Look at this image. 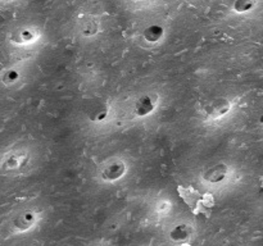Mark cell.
Here are the masks:
<instances>
[{"label": "cell", "instance_id": "cell-1", "mask_svg": "<svg viewBox=\"0 0 263 246\" xmlns=\"http://www.w3.org/2000/svg\"><path fill=\"white\" fill-rule=\"evenodd\" d=\"M125 171H126L125 164L122 162H115V163H112L108 167H105L102 176L105 181H115V179L121 178L124 176Z\"/></svg>", "mask_w": 263, "mask_h": 246}, {"label": "cell", "instance_id": "cell-13", "mask_svg": "<svg viewBox=\"0 0 263 246\" xmlns=\"http://www.w3.org/2000/svg\"><path fill=\"white\" fill-rule=\"evenodd\" d=\"M184 246H190V245H184Z\"/></svg>", "mask_w": 263, "mask_h": 246}, {"label": "cell", "instance_id": "cell-2", "mask_svg": "<svg viewBox=\"0 0 263 246\" xmlns=\"http://www.w3.org/2000/svg\"><path fill=\"white\" fill-rule=\"evenodd\" d=\"M156 98L152 97V95H145L142 97L139 102L136 103V107H135V112L137 115H147L149 113L153 112L154 107H156Z\"/></svg>", "mask_w": 263, "mask_h": 246}, {"label": "cell", "instance_id": "cell-7", "mask_svg": "<svg viewBox=\"0 0 263 246\" xmlns=\"http://www.w3.org/2000/svg\"><path fill=\"white\" fill-rule=\"evenodd\" d=\"M162 36H163V28L159 26H151L144 31L145 40L149 43H157L161 40Z\"/></svg>", "mask_w": 263, "mask_h": 246}, {"label": "cell", "instance_id": "cell-9", "mask_svg": "<svg viewBox=\"0 0 263 246\" xmlns=\"http://www.w3.org/2000/svg\"><path fill=\"white\" fill-rule=\"evenodd\" d=\"M108 115V108L105 105H99V107L95 108L92 113H90V119L93 122H102L107 118Z\"/></svg>", "mask_w": 263, "mask_h": 246}, {"label": "cell", "instance_id": "cell-10", "mask_svg": "<svg viewBox=\"0 0 263 246\" xmlns=\"http://www.w3.org/2000/svg\"><path fill=\"white\" fill-rule=\"evenodd\" d=\"M253 4L254 2L253 0H235L233 3V9L239 13H243V12H248L253 8Z\"/></svg>", "mask_w": 263, "mask_h": 246}, {"label": "cell", "instance_id": "cell-4", "mask_svg": "<svg viewBox=\"0 0 263 246\" xmlns=\"http://www.w3.org/2000/svg\"><path fill=\"white\" fill-rule=\"evenodd\" d=\"M36 222V214L33 211H26V213L21 214L14 222V226L18 231H26L28 228L33 227Z\"/></svg>", "mask_w": 263, "mask_h": 246}, {"label": "cell", "instance_id": "cell-11", "mask_svg": "<svg viewBox=\"0 0 263 246\" xmlns=\"http://www.w3.org/2000/svg\"><path fill=\"white\" fill-rule=\"evenodd\" d=\"M36 38V34L30 29H23L21 31V36H19V40L21 43H33Z\"/></svg>", "mask_w": 263, "mask_h": 246}, {"label": "cell", "instance_id": "cell-5", "mask_svg": "<svg viewBox=\"0 0 263 246\" xmlns=\"http://www.w3.org/2000/svg\"><path fill=\"white\" fill-rule=\"evenodd\" d=\"M228 109H230V103L225 99H218L212 103L208 113H210L211 117L217 118V117H221V115L226 114V113L228 112Z\"/></svg>", "mask_w": 263, "mask_h": 246}, {"label": "cell", "instance_id": "cell-3", "mask_svg": "<svg viewBox=\"0 0 263 246\" xmlns=\"http://www.w3.org/2000/svg\"><path fill=\"white\" fill-rule=\"evenodd\" d=\"M227 174V168L223 164H218V166L213 167L210 171L206 172L204 174V179L208 182H212V183H217V182H221Z\"/></svg>", "mask_w": 263, "mask_h": 246}, {"label": "cell", "instance_id": "cell-6", "mask_svg": "<svg viewBox=\"0 0 263 246\" xmlns=\"http://www.w3.org/2000/svg\"><path fill=\"white\" fill-rule=\"evenodd\" d=\"M179 193H180V196H183L184 200L189 204V206H195V204H198L199 201V194L196 193L194 189L191 188H179Z\"/></svg>", "mask_w": 263, "mask_h": 246}, {"label": "cell", "instance_id": "cell-12", "mask_svg": "<svg viewBox=\"0 0 263 246\" xmlns=\"http://www.w3.org/2000/svg\"><path fill=\"white\" fill-rule=\"evenodd\" d=\"M3 80L4 82L8 83V85L17 82V80H18V72H16V71H8V72L4 75Z\"/></svg>", "mask_w": 263, "mask_h": 246}, {"label": "cell", "instance_id": "cell-8", "mask_svg": "<svg viewBox=\"0 0 263 246\" xmlns=\"http://www.w3.org/2000/svg\"><path fill=\"white\" fill-rule=\"evenodd\" d=\"M190 236V228L186 225H179L171 231V238L173 241H184Z\"/></svg>", "mask_w": 263, "mask_h": 246}]
</instances>
